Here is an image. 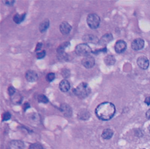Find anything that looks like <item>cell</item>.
I'll return each mask as SVG.
<instances>
[{"label":"cell","instance_id":"6da1fadb","mask_svg":"<svg viewBox=\"0 0 150 149\" xmlns=\"http://www.w3.org/2000/svg\"><path fill=\"white\" fill-rule=\"evenodd\" d=\"M114 105L109 102H105L100 104L96 109V115L98 118L104 121L111 119L115 113Z\"/></svg>","mask_w":150,"mask_h":149},{"label":"cell","instance_id":"7c38bea8","mask_svg":"<svg viewBox=\"0 0 150 149\" xmlns=\"http://www.w3.org/2000/svg\"><path fill=\"white\" fill-rule=\"evenodd\" d=\"M113 39V37L111 34H106L100 39L99 44L101 46H105L110 42H111Z\"/></svg>","mask_w":150,"mask_h":149},{"label":"cell","instance_id":"30bf717a","mask_svg":"<svg viewBox=\"0 0 150 149\" xmlns=\"http://www.w3.org/2000/svg\"><path fill=\"white\" fill-rule=\"evenodd\" d=\"M83 40L87 43H91L94 44H98L100 41V40L96 36L92 34L85 35L84 36H83Z\"/></svg>","mask_w":150,"mask_h":149},{"label":"cell","instance_id":"d590c367","mask_svg":"<svg viewBox=\"0 0 150 149\" xmlns=\"http://www.w3.org/2000/svg\"><path fill=\"white\" fill-rule=\"evenodd\" d=\"M144 149H145V148H144Z\"/></svg>","mask_w":150,"mask_h":149},{"label":"cell","instance_id":"277c9868","mask_svg":"<svg viewBox=\"0 0 150 149\" xmlns=\"http://www.w3.org/2000/svg\"><path fill=\"white\" fill-rule=\"evenodd\" d=\"M87 22L91 29H97L99 27L100 24V18L96 14H90L87 17Z\"/></svg>","mask_w":150,"mask_h":149},{"label":"cell","instance_id":"484cf974","mask_svg":"<svg viewBox=\"0 0 150 149\" xmlns=\"http://www.w3.org/2000/svg\"><path fill=\"white\" fill-rule=\"evenodd\" d=\"M61 73H62V77L64 78H68L69 76H70V72L68 69H64L62 72H61Z\"/></svg>","mask_w":150,"mask_h":149},{"label":"cell","instance_id":"9c48e42d","mask_svg":"<svg viewBox=\"0 0 150 149\" xmlns=\"http://www.w3.org/2000/svg\"><path fill=\"white\" fill-rule=\"evenodd\" d=\"M127 49V44L123 40H118L115 44V51L118 53L124 52Z\"/></svg>","mask_w":150,"mask_h":149},{"label":"cell","instance_id":"d6986e66","mask_svg":"<svg viewBox=\"0 0 150 149\" xmlns=\"http://www.w3.org/2000/svg\"><path fill=\"white\" fill-rule=\"evenodd\" d=\"M78 116H79V118H80V119L83 120H86L90 118V114L88 110L84 109L79 113Z\"/></svg>","mask_w":150,"mask_h":149},{"label":"cell","instance_id":"5b68a950","mask_svg":"<svg viewBox=\"0 0 150 149\" xmlns=\"http://www.w3.org/2000/svg\"><path fill=\"white\" fill-rule=\"evenodd\" d=\"M82 65L87 69H91L95 65V59L90 55L86 56L82 59Z\"/></svg>","mask_w":150,"mask_h":149},{"label":"cell","instance_id":"8fae6325","mask_svg":"<svg viewBox=\"0 0 150 149\" xmlns=\"http://www.w3.org/2000/svg\"><path fill=\"white\" fill-rule=\"evenodd\" d=\"M72 27L67 22H62L59 25V31L63 35L68 34L71 31Z\"/></svg>","mask_w":150,"mask_h":149},{"label":"cell","instance_id":"e0dca14e","mask_svg":"<svg viewBox=\"0 0 150 149\" xmlns=\"http://www.w3.org/2000/svg\"><path fill=\"white\" fill-rule=\"evenodd\" d=\"M50 26V21L48 20H45L41 22L39 27V30L41 32H44Z\"/></svg>","mask_w":150,"mask_h":149},{"label":"cell","instance_id":"1f68e13d","mask_svg":"<svg viewBox=\"0 0 150 149\" xmlns=\"http://www.w3.org/2000/svg\"><path fill=\"white\" fill-rule=\"evenodd\" d=\"M30 107V106L29 103H27V102H25V103L24 104L23 109H24V110H27V109H28Z\"/></svg>","mask_w":150,"mask_h":149},{"label":"cell","instance_id":"4dcf8cb0","mask_svg":"<svg viewBox=\"0 0 150 149\" xmlns=\"http://www.w3.org/2000/svg\"><path fill=\"white\" fill-rule=\"evenodd\" d=\"M5 3L6 4L7 6H12L15 3V1H10V0H9V1H6Z\"/></svg>","mask_w":150,"mask_h":149},{"label":"cell","instance_id":"cb8c5ba5","mask_svg":"<svg viewBox=\"0 0 150 149\" xmlns=\"http://www.w3.org/2000/svg\"><path fill=\"white\" fill-rule=\"evenodd\" d=\"M28 149H43V147L39 143H34L30 145Z\"/></svg>","mask_w":150,"mask_h":149},{"label":"cell","instance_id":"4316f807","mask_svg":"<svg viewBox=\"0 0 150 149\" xmlns=\"http://www.w3.org/2000/svg\"><path fill=\"white\" fill-rule=\"evenodd\" d=\"M11 117V115L10 113L8 112H6L3 115V121H7L9 119H10Z\"/></svg>","mask_w":150,"mask_h":149},{"label":"cell","instance_id":"f1b7e54d","mask_svg":"<svg viewBox=\"0 0 150 149\" xmlns=\"http://www.w3.org/2000/svg\"><path fill=\"white\" fill-rule=\"evenodd\" d=\"M8 94L11 96H13L16 93V89L13 86H10L8 89Z\"/></svg>","mask_w":150,"mask_h":149},{"label":"cell","instance_id":"8992f818","mask_svg":"<svg viewBox=\"0 0 150 149\" xmlns=\"http://www.w3.org/2000/svg\"><path fill=\"white\" fill-rule=\"evenodd\" d=\"M145 45L144 39L141 38H137L131 43V48L134 51H139L142 49Z\"/></svg>","mask_w":150,"mask_h":149},{"label":"cell","instance_id":"4fadbf2b","mask_svg":"<svg viewBox=\"0 0 150 149\" xmlns=\"http://www.w3.org/2000/svg\"><path fill=\"white\" fill-rule=\"evenodd\" d=\"M60 110L63 114L67 117H70L72 115V109L67 104L63 103L60 106Z\"/></svg>","mask_w":150,"mask_h":149},{"label":"cell","instance_id":"7402d4cb","mask_svg":"<svg viewBox=\"0 0 150 149\" xmlns=\"http://www.w3.org/2000/svg\"><path fill=\"white\" fill-rule=\"evenodd\" d=\"M37 99H38V101L40 103H42L46 104L49 102V100H48V98L46 96H45L44 95H42V94L39 95L37 97Z\"/></svg>","mask_w":150,"mask_h":149},{"label":"cell","instance_id":"7a4b0ae2","mask_svg":"<svg viewBox=\"0 0 150 149\" xmlns=\"http://www.w3.org/2000/svg\"><path fill=\"white\" fill-rule=\"evenodd\" d=\"M73 92L78 98L85 99L90 94L91 89L87 83L82 82L73 90Z\"/></svg>","mask_w":150,"mask_h":149},{"label":"cell","instance_id":"603a6c76","mask_svg":"<svg viewBox=\"0 0 150 149\" xmlns=\"http://www.w3.org/2000/svg\"><path fill=\"white\" fill-rule=\"evenodd\" d=\"M46 80L49 82H51L52 81H53L55 78V74L54 73H52V72H50V73H48L47 75H46Z\"/></svg>","mask_w":150,"mask_h":149},{"label":"cell","instance_id":"ffe728a7","mask_svg":"<svg viewBox=\"0 0 150 149\" xmlns=\"http://www.w3.org/2000/svg\"><path fill=\"white\" fill-rule=\"evenodd\" d=\"M11 146L13 149H24V143L21 141L14 140L11 143Z\"/></svg>","mask_w":150,"mask_h":149},{"label":"cell","instance_id":"83f0119b","mask_svg":"<svg viewBox=\"0 0 150 149\" xmlns=\"http://www.w3.org/2000/svg\"><path fill=\"white\" fill-rule=\"evenodd\" d=\"M107 52V49L106 47H104V48L96 50L95 51L93 52V53H94V54H98L99 53H105Z\"/></svg>","mask_w":150,"mask_h":149},{"label":"cell","instance_id":"3957f363","mask_svg":"<svg viewBox=\"0 0 150 149\" xmlns=\"http://www.w3.org/2000/svg\"><path fill=\"white\" fill-rule=\"evenodd\" d=\"M75 51H76V53L78 55L80 56H84V57L89 56L90 53L93 52L90 46L85 43H83L78 45L76 46Z\"/></svg>","mask_w":150,"mask_h":149},{"label":"cell","instance_id":"52a82bcc","mask_svg":"<svg viewBox=\"0 0 150 149\" xmlns=\"http://www.w3.org/2000/svg\"><path fill=\"white\" fill-rule=\"evenodd\" d=\"M137 63L138 66L141 69H142L143 70L146 69L148 67L149 65V60H148V58L145 56H144L139 57L137 59Z\"/></svg>","mask_w":150,"mask_h":149},{"label":"cell","instance_id":"44dd1931","mask_svg":"<svg viewBox=\"0 0 150 149\" xmlns=\"http://www.w3.org/2000/svg\"><path fill=\"white\" fill-rule=\"evenodd\" d=\"M70 45L69 42H64L63 44H62L61 45H60L58 48H57V52L59 55H61V54H62L64 53V50L65 49Z\"/></svg>","mask_w":150,"mask_h":149},{"label":"cell","instance_id":"2e32d148","mask_svg":"<svg viewBox=\"0 0 150 149\" xmlns=\"http://www.w3.org/2000/svg\"><path fill=\"white\" fill-rule=\"evenodd\" d=\"M25 16H26V13H24L23 14H17L14 16L13 21L16 22V24H19L25 20Z\"/></svg>","mask_w":150,"mask_h":149},{"label":"cell","instance_id":"f546056e","mask_svg":"<svg viewBox=\"0 0 150 149\" xmlns=\"http://www.w3.org/2000/svg\"><path fill=\"white\" fill-rule=\"evenodd\" d=\"M42 43L38 42L37 44V46H36V48H35V51L37 52L38 51H40L41 49L42 48Z\"/></svg>","mask_w":150,"mask_h":149},{"label":"cell","instance_id":"e575fe53","mask_svg":"<svg viewBox=\"0 0 150 149\" xmlns=\"http://www.w3.org/2000/svg\"><path fill=\"white\" fill-rule=\"evenodd\" d=\"M148 129H149V133H150V124L149 126V127H148Z\"/></svg>","mask_w":150,"mask_h":149},{"label":"cell","instance_id":"836d02e7","mask_svg":"<svg viewBox=\"0 0 150 149\" xmlns=\"http://www.w3.org/2000/svg\"><path fill=\"white\" fill-rule=\"evenodd\" d=\"M145 115H146V117L148 120H150V109L147 110V112H146Z\"/></svg>","mask_w":150,"mask_h":149},{"label":"cell","instance_id":"ac0fdd59","mask_svg":"<svg viewBox=\"0 0 150 149\" xmlns=\"http://www.w3.org/2000/svg\"><path fill=\"white\" fill-rule=\"evenodd\" d=\"M115 58L113 55H107L104 58V62L108 66H111L114 65L115 63Z\"/></svg>","mask_w":150,"mask_h":149},{"label":"cell","instance_id":"d6a6232c","mask_svg":"<svg viewBox=\"0 0 150 149\" xmlns=\"http://www.w3.org/2000/svg\"><path fill=\"white\" fill-rule=\"evenodd\" d=\"M144 102L147 105H150V96L149 97H147L145 98Z\"/></svg>","mask_w":150,"mask_h":149},{"label":"cell","instance_id":"5bb4252c","mask_svg":"<svg viewBox=\"0 0 150 149\" xmlns=\"http://www.w3.org/2000/svg\"><path fill=\"white\" fill-rule=\"evenodd\" d=\"M59 88L62 92H67L70 89V84L66 80H62L59 84Z\"/></svg>","mask_w":150,"mask_h":149},{"label":"cell","instance_id":"d4e9b609","mask_svg":"<svg viewBox=\"0 0 150 149\" xmlns=\"http://www.w3.org/2000/svg\"><path fill=\"white\" fill-rule=\"evenodd\" d=\"M45 55H46V52L45 50H43L41 52H37L36 54V57L37 59H41L44 58L45 56Z\"/></svg>","mask_w":150,"mask_h":149},{"label":"cell","instance_id":"9a60e30c","mask_svg":"<svg viewBox=\"0 0 150 149\" xmlns=\"http://www.w3.org/2000/svg\"><path fill=\"white\" fill-rule=\"evenodd\" d=\"M114 134V131L110 129H105L102 133V137L105 140H109L112 138Z\"/></svg>","mask_w":150,"mask_h":149},{"label":"cell","instance_id":"ba28073f","mask_svg":"<svg viewBox=\"0 0 150 149\" xmlns=\"http://www.w3.org/2000/svg\"><path fill=\"white\" fill-rule=\"evenodd\" d=\"M25 78L30 82H36L38 79V74L33 70H28L25 73Z\"/></svg>","mask_w":150,"mask_h":149}]
</instances>
